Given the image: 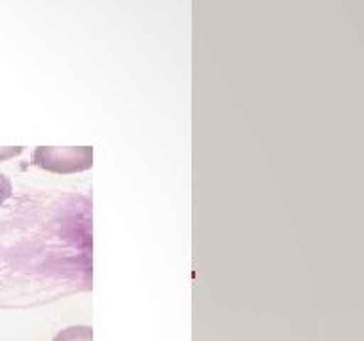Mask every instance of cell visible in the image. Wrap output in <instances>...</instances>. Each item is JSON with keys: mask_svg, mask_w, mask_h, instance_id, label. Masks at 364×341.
Wrapping results in <instances>:
<instances>
[{"mask_svg": "<svg viewBox=\"0 0 364 341\" xmlns=\"http://www.w3.org/2000/svg\"><path fill=\"white\" fill-rule=\"evenodd\" d=\"M11 192H14V188H11V180L8 178V176L0 173V205L11 197Z\"/></svg>", "mask_w": 364, "mask_h": 341, "instance_id": "cell-3", "label": "cell"}, {"mask_svg": "<svg viewBox=\"0 0 364 341\" xmlns=\"http://www.w3.org/2000/svg\"><path fill=\"white\" fill-rule=\"evenodd\" d=\"M34 163L50 173H80L91 169L93 148L91 146H38L34 150Z\"/></svg>", "mask_w": 364, "mask_h": 341, "instance_id": "cell-1", "label": "cell"}, {"mask_svg": "<svg viewBox=\"0 0 364 341\" xmlns=\"http://www.w3.org/2000/svg\"><path fill=\"white\" fill-rule=\"evenodd\" d=\"M53 341H93L91 326H68L53 337Z\"/></svg>", "mask_w": 364, "mask_h": 341, "instance_id": "cell-2", "label": "cell"}, {"mask_svg": "<svg viewBox=\"0 0 364 341\" xmlns=\"http://www.w3.org/2000/svg\"><path fill=\"white\" fill-rule=\"evenodd\" d=\"M23 148L21 146H8V148H0V161H4V159H10L17 153H21Z\"/></svg>", "mask_w": 364, "mask_h": 341, "instance_id": "cell-4", "label": "cell"}]
</instances>
